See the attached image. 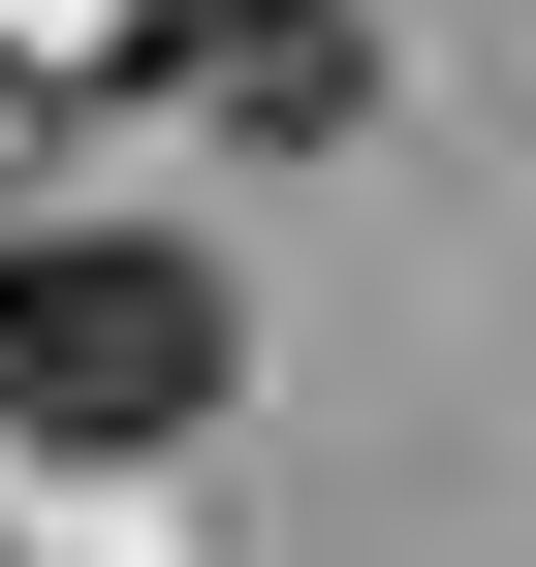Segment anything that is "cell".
Masks as SVG:
<instances>
[{
	"label": "cell",
	"instance_id": "6da1fadb",
	"mask_svg": "<svg viewBox=\"0 0 536 567\" xmlns=\"http://www.w3.org/2000/svg\"><path fill=\"white\" fill-rule=\"evenodd\" d=\"M221 379H252L221 252H158V221H0V442H189Z\"/></svg>",
	"mask_w": 536,
	"mask_h": 567
},
{
	"label": "cell",
	"instance_id": "7a4b0ae2",
	"mask_svg": "<svg viewBox=\"0 0 536 567\" xmlns=\"http://www.w3.org/2000/svg\"><path fill=\"white\" fill-rule=\"evenodd\" d=\"M126 32H158L252 158H348V95H379V32H348V0H126Z\"/></svg>",
	"mask_w": 536,
	"mask_h": 567
}]
</instances>
